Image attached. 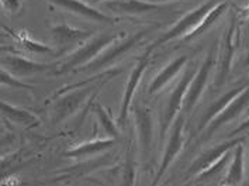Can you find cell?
<instances>
[{
	"mask_svg": "<svg viewBox=\"0 0 249 186\" xmlns=\"http://www.w3.org/2000/svg\"><path fill=\"white\" fill-rule=\"evenodd\" d=\"M48 1L58 6V7H61V9H64L66 12H71V13L85 17V19H89L93 21L106 23V24H114L117 21V19L102 13L100 10H97L92 4L86 3L85 0H48Z\"/></svg>",
	"mask_w": 249,
	"mask_h": 186,
	"instance_id": "obj_14",
	"label": "cell"
},
{
	"mask_svg": "<svg viewBox=\"0 0 249 186\" xmlns=\"http://www.w3.org/2000/svg\"><path fill=\"white\" fill-rule=\"evenodd\" d=\"M99 75L93 76L90 79L85 80V85L82 88V83H76L73 86H68L65 89H62L61 92H58V99L53 105V117L55 123H62L69 117H72L80 107L83 106L88 100V97L93 92H97L102 89V86L107 83L108 80H105L99 85H90V82L97 79Z\"/></svg>",
	"mask_w": 249,
	"mask_h": 186,
	"instance_id": "obj_1",
	"label": "cell"
},
{
	"mask_svg": "<svg viewBox=\"0 0 249 186\" xmlns=\"http://www.w3.org/2000/svg\"><path fill=\"white\" fill-rule=\"evenodd\" d=\"M248 130H249V116H248V119L245 120V121H242L236 129H234L230 135H231V137H238L239 134L245 133V131H248Z\"/></svg>",
	"mask_w": 249,
	"mask_h": 186,
	"instance_id": "obj_28",
	"label": "cell"
},
{
	"mask_svg": "<svg viewBox=\"0 0 249 186\" xmlns=\"http://www.w3.org/2000/svg\"><path fill=\"white\" fill-rule=\"evenodd\" d=\"M242 67L244 68H249V53L244 56V59H242Z\"/></svg>",
	"mask_w": 249,
	"mask_h": 186,
	"instance_id": "obj_29",
	"label": "cell"
},
{
	"mask_svg": "<svg viewBox=\"0 0 249 186\" xmlns=\"http://www.w3.org/2000/svg\"><path fill=\"white\" fill-rule=\"evenodd\" d=\"M86 3H90L92 6H94V4H97V3H102V1H107V0H85Z\"/></svg>",
	"mask_w": 249,
	"mask_h": 186,
	"instance_id": "obj_30",
	"label": "cell"
},
{
	"mask_svg": "<svg viewBox=\"0 0 249 186\" xmlns=\"http://www.w3.org/2000/svg\"><path fill=\"white\" fill-rule=\"evenodd\" d=\"M149 1H154V3H165V1H171V0H149Z\"/></svg>",
	"mask_w": 249,
	"mask_h": 186,
	"instance_id": "obj_31",
	"label": "cell"
},
{
	"mask_svg": "<svg viewBox=\"0 0 249 186\" xmlns=\"http://www.w3.org/2000/svg\"><path fill=\"white\" fill-rule=\"evenodd\" d=\"M1 69L9 71L16 78H24L31 76L34 74H41L45 71H55L53 64H45V62H37L23 55H4L1 58Z\"/></svg>",
	"mask_w": 249,
	"mask_h": 186,
	"instance_id": "obj_12",
	"label": "cell"
},
{
	"mask_svg": "<svg viewBox=\"0 0 249 186\" xmlns=\"http://www.w3.org/2000/svg\"><path fill=\"white\" fill-rule=\"evenodd\" d=\"M93 112H94V114L97 116L99 123L102 124V127H103L105 133L107 134V137H108V138H114V140H117L118 135H120L118 126L116 124V121L113 120V117L108 114V112H107L102 105H99V103H96V105H94V107H93Z\"/></svg>",
	"mask_w": 249,
	"mask_h": 186,
	"instance_id": "obj_24",
	"label": "cell"
},
{
	"mask_svg": "<svg viewBox=\"0 0 249 186\" xmlns=\"http://www.w3.org/2000/svg\"><path fill=\"white\" fill-rule=\"evenodd\" d=\"M1 86H10V88H16V89H24V91H33L34 86L28 85L26 82H21L20 78H16L12 75L9 71L1 69Z\"/></svg>",
	"mask_w": 249,
	"mask_h": 186,
	"instance_id": "obj_25",
	"label": "cell"
},
{
	"mask_svg": "<svg viewBox=\"0 0 249 186\" xmlns=\"http://www.w3.org/2000/svg\"><path fill=\"white\" fill-rule=\"evenodd\" d=\"M184 186H190V184H187V185H184Z\"/></svg>",
	"mask_w": 249,
	"mask_h": 186,
	"instance_id": "obj_35",
	"label": "cell"
},
{
	"mask_svg": "<svg viewBox=\"0 0 249 186\" xmlns=\"http://www.w3.org/2000/svg\"><path fill=\"white\" fill-rule=\"evenodd\" d=\"M239 21L236 16L231 17V21L227 27L224 33L223 42H221V51H220V58H218V65H217V75H215V88H221L225 80L228 79V75L231 72L232 62L235 58L236 48L239 47Z\"/></svg>",
	"mask_w": 249,
	"mask_h": 186,
	"instance_id": "obj_5",
	"label": "cell"
},
{
	"mask_svg": "<svg viewBox=\"0 0 249 186\" xmlns=\"http://www.w3.org/2000/svg\"><path fill=\"white\" fill-rule=\"evenodd\" d=\"M132 116L135 121L137 129V138L138 146L141 148L142 154L148 155L152 147L154 140V119L149 109H146L142 105H135L132 109Z\"/></svg>",
	"mask_w": 249,
	"mask_h": 186,
	"instance_id": "obj_13",
	"label": "cell"
},
{
	"mask_svg": "<svg viewBox=\"0 0 249 186\" xmlns=\"http://www.w3.org/2000/svg\"><path fill=\"white\" fill-rule=\"evenodd\" d=\"M157 28V26L152 27H145L142 30H140L138 33H135L134 36L125 38V40L120 41V42H114L111 44L107 50H105L103 53L100 54L94 61H92L90 64L82 67L79 71L80 72H100L106 68H108L110 65H113L117 59H120L124 54H127L130 50H132L140 41H142L148 36L151 34L154 30Z\"/></svg>",
	"mask_w": 249,
	"mask_h": 186,
	"instance_id": "obj_4",
	"label": "cell"
},
{
	"mask_svg": "<svg viewBox=\"0 0 249 186\" xmlns=\"http://www.w3.org/2000/svg\"><path fill=\"white\" fill-rule=\"evenodd\" d=\"M1 116L4 119L26 126V127H34L36 124H38V120L33 113H30L26 109L13 106L12 103L3 102V100H1Z\"/></svg>",
	"mask_w": 249,
	"mask_h": 186,
	"instance_id": "obj_21",
	"label": "cell"
},
{
	"mask_svg": "<svg viewBox=\"0 0 249 186\" xmlns=\"http://www.w3.org/2000/svg\"><path fill=\"white\" fill-rule=\"evenodd\" d=\"M51 36L53 40L56 41V44H59V45H69V44L72 45L76 42L88 41V38L92 36V33L69 26L66 23H61V24H56L51 28Z\"/></svg>",
	"mask_w": 249,
	"mask_h": 186,
	"instance_id": "obj_18",
	"label": "cell"
},
{
	"mask_svg": "<svg viewBox=\"0 0 249 186\" xmlns=\"http://www.w3.org/2000/svg\"><path fill=\"white\" fill-rule=\"evenodd\" d=\"M248 86H249V79L244 80L241 85H238V86H235L234 89H231V91H228L227 93L221 94V96H220L217 100H214L210 106L204 110V113H203L201 119H200V121H198L197 133H201V131H204V130H206V127L210 124L211 121L215 119V117H217V116H218V114L223 112L224 109L228 106V105H230V103H231V102L235 99L239 93L244 92V91H245Z\"/></svg>",
	"mask_w": 249,
	"mask_h": 186,
	"instance_id": "obj_15",
	"label": "cell"
},
{
	"mask_svg": "<svg viewBox=\"0 0 249 186\" xmlns=\"http://www.w3.org/2000/svg\"><path fill=\"white\" fill-rule=\"evenodd\" d=\"M215 59H217V56H215V47H213L209 51V54H207V56L204 58L203 64L197 69L196 75H195V78H193L190 86H189V91H187L186 99H184L183 109H182V112H183L184 114L190 113L197 103H198V100L201 99L203 93H204L206 88H207V83L210 80L211 72H213L214 67L217 65Z\"/></svg>",
	"mask_w": 249,
	"mask_h": 186,
	"instance_id": "obj_8",
	"label": "cell"
},
{
	"mask_svg": "<svg viewBox=\"0 0 249 186\" xmlns=\"http://www.w3.org/2000/svg\"><path fill=\"white\" fill-rule=\"evenodd\" d=\"M1 9L9 14H17L23 10V0H1Z\"/></svg>",
	"mask_w": 249,
	"mask_h": 186,
	"instance_id": "obj_27",
	"label": "cell"
},
{
	"mask_svg": "<svg viewBox=\"0 0 249 186\" xmlns=\"http://www.w3.org/2000/svg\"><path fill=\"white\" fill-rule=\"evenodd\" d=\"M149 62H151V55L144 54L140 58V61L137 62V65L132 68L131 74H130L128 80H127V85H125V89H124L123 99H121L120 114H118V127H123L124 123L127 121L128 110H130V106H131L134 94H135L138 86H140V83H141V80L144 78L145 71L149 67Z\"/></svg>",
	"mask_w": 249,
	"mask_h": 186,
	"instance_id": "obj_9",
	"label": "cell"
},
{
	"mask_svg": "<svg viewBox=\"0 0 249 186\" xmlns=\"http://www.w3.org/2000/svg\"><path fill=\"white\" fill-rule=\"evenodd\" d=\"M227 9H228V3H227V1H220L215 7L211 9L210 13L204 17V20L200 23V26L197 27L193 33H190L187 37H184L183 40H182V42H190V41L196 40L198 37H201L204 33H207L211 27H213V24H214L215 21H218V19L227 12Z\"/></svg>",
	"mask_w": 249,
	"mask_h": 186,
	"instance_id": "obj_22",
	"label": "cell"
},
{
	"mask_svg": "<svg viewBox=\"0 0 249 186\" xmlns=\"http://www.w3.org/2000/svg\"><path fill=\"white\" fill-rule=\"evenodd\" d=\"M106 7L116 14H132L141 16L145 13H152L159 10L162 6L149 0H107Z\"/></svg>",
	"mask_w": 249,
	"mask_h": 186,
	"instance_id": "obj_16",
	"label": "cell"
},
{
	"mask_svg": "<svg viewBox=\"0 0 249 186\" xmlns=\"http://www.w3.org/2000/svg\"><path fill=\"white\" fill-rule=\"evenodd\" d=\"M223 186H234V185H228V184H224Z\"/></svg>",
	"mask_w": 249,
	"mask_h": 186,
	"instance_id": "obj_34",
	"label": "cell"
},
{
	"mask_svg": "<svg viewBox=\"0 0 249 186\" xmlns=\"http://www.w3.org/2000/svg\"><path fill=\"white\" fill-rule=\"evenodd\" d=\"M245 171H247V165H245V148H244L242 143H241L232 151L231 165H230V169H228V172L225 175L224 184L234 186L242 185L244 176H245Z\"/></svg>",
	"mask_w": 249,
	"mask_h": 186,
	"instance_id": "obj_20",
	"label": "cell"
},
{
	"mask_svg": "<svg viewBox=\"0 0 249 186\" xmlns=\"http://www.w3.org/2000/svg\"><path fill=\"white\" fill-rule=\"evenodd\" d=\"M244 141H245L244 137H232V138H228L227 141H223V143H220L217 146L206 149L204 152H201L196 160L193 161V164L190 165L187 172L190 175H196L197 176L198 173L206 171L207 168H210L211 165L218 162L225 154L231 152V149H234L238 144H241Z\"/></svg>",
	"mask_w": 249,
	"mask_h": 186,
	"instance_id": "obj_10",
	"label": "cell"
},
{
	"mask_svg": "<svg viewBox=\"0 0 249 186\" xmlns=\"http://www.w3.org/2000/svg\"><path fill=\"white\" fill-rule=\"evenodd\" d=\"M217 4H218V0H207L206 3L200 4L198 7L193 9L192 12L184 14L179 21H176V23L173 24V27H172L171 30H168V31H166L165 34H162L158 40L154 41V42L146 48L145 54H146V55H151L155 50L160 48L162 45L168 44L169 41L175 40V38H178V37H183V38L184 37H187L190 33H193L197 27L200 26V23L204 20V17L210 13L211 9L215 7Z\"/></svg>",
	"mask_w": 249,
	"mask_h": 186,
	"instance_id": "obj_3",
	"label": "cell"
},
{
	"mask_svg": "<svg viewBox=\"0 0 249 186\" xmlns=\"http://www.w3.org/2000/svg\"><path fill=\"white\" fill-rule=\"evenodd\" d=\"M113 146H116V140L107 137V138H103V140H93V141L83 143L80 146L66 151L65 155L69 157V158H73V160H82V158L93 157L96 154H100L103 151H107Z\"/></svg>",
	"mask_w": 249,
	"mask_h": 186,
	"instance_id": "obj_19",
	"label": "cell"
},
{
	"mask_svg": "<svg viewBox=\"0 0 249 186\" xmlns=\"http://www.w3.org/2000/svg\"><path fill=\"white\" fill-rule=\"evenodd\" d=\"M249 107V86L242 93H239L235 99L228 105V106L224 109L223 112L215 117V119L211 121L210 124L206 127L204 134H203V138L204 140H209L213 134L215 133L217 130H220L223 126L231 123L232 120H235L236 117H239Z\"/></svg>",
	"mask_w": 249,
	"mask_h": 186,
	"instance_id": "obj_11",
	"label": "cell"
},
{
	"mask_svg": "<svg viewBox=\"0 0 249 186\" xmlns=\"http://www.w3.org/2000/svg\"><path fill=\"white\" fill-rule=\"evenodd\" d=\"M3 30L4 31H7L10 36H13V38L17 41V44L23 48V50H26V51H30V53H34V54H53V47H50V45H47V44H44V42H39L37 40H33L28 34H27L26 31H20V33H16V31H12V30H9L7 27L3 26Z\"/></svg>",
	"mask_w": 249,
	"mask_h": 186,
	"instance_id": "obj_23",
	"label": "cell"
},
{
	"mask_svg": "<svg viewBox=\"0 0 249 186\" xmlns=\"http://www.w3.org/2000/svg\"><path fill=\"white\" fill-rule=\"evenodd\" d=\"M242 186H249V182H245V184H242Z\"/></svg>",
	"mask_w": 249,
	"mask_h": 186,
	"instance_id": "obj_33",
	"label": "cell"
},
{
	"mask_svg": "<svg viewBox=\"0 0 249 186\" xmlns=\"http://www.w3.org/2000/svg\"><path fill=\"white\" fill-rule=\"evenodd\" d=\"M195 75L196 74H195V67L193 65H189V67L184 68L182 78L179 79V82L175 86V89L169 94V97L166 100L165 112H163V120H162V129H160V135L162 137L166 135L172 123L180 114V112L183 109L186 94H187V91H189V86H190L192 80L195 78Z\"/></svg>",
	"mask_w": 249,
	"mask_h": 186,
	"instance_id": "obj_7",
	"label": "cell"
},
{
	"mask_svg": "<svg viewBox=\"0 0 249 186\" xmlns=\"http://www.w3.org/2000/svg\"><path fill=\"white\" fill-rule=\"evenodd\" d=\"M187 62H189V56L187 55H180V56L172 59L171 62L162 68L160 72L152 79L151 85L148 86V93L149 94H155V93L160 92L166 85H169L172 80L175 79L183 71L186 65H187Z\"/></svg>",
	"mask_w": 249,
	"mask_h": 186,
	"instance_id": "obj_17",
	"label": "cell"
},
{
	"mask_svg": "<svg viewBox=\"0 0 249 186\" xmlns=\"http://www.w3.org/2000/svg\"><path fill=\"white\" fill-rule=\"evenodd\" d=\"M184 119H186V114L183 112H180V114L172 123L171 133H169V138H168L166 146H165L160 165H159L157 173H155V178L152 179L149 186H158L162 176L166 173V171L171 168L172 164L178 158V155L182 152L184 141H186V138H184Z\"/></svg>",
	"mask_w": 249,
	"mask_h": 186,
	"instance_id": "obj_6",
	"label": "cell"
},
{
	"mask_svg": "<svg viewBox=\"0 0 249 186\" xmlns=\"http://www.w3.org/2000/svg\"><path fill=\"white\" fill-rule=\"evenodd\" d=\"M245 165H247V173L249 175V152H248V160L245 161Z\"/></svg>",
	"mask_w": 249,
	"mask_h": 186,
	"instance_id": "obj_32",
	"label": "cell"
},
{
	"mask_svg": "<svg viewBox=\"0 0 249 186\" xmlns=\"http://www.w3.org/2000/svg\"><path fill=\"white\" fill-rule=\"evenodd\" d=\"M121 33H105L92 37L90 40L85 41L78 50H75L65 59V62L53 71V75H64L69 74L71 71L80 69L82 67L90 64L94 61L105 50H107L111 44L118 40Z\"/></svg>",
	"mask_w": 249,
	"mask_h": 186,
	"instance_id": "obj_2",
	"label": "cell"
},
{
	"mask_svg": "<svg viewBox=\"0 0 249 186\" xmlns=\"http://www.w3.org/2000/svg\"><path fill=\"white\" fill-rule=\"evenodd\" d=\"M231 158V154L228 152V154H225L221 160L218 161V162H215L214 165H211L210 168H207L206 171H203L201 173H198L197 175V179H200V181H203V179H210L213 176H215L217 173H220L223 171L224 168L227 167V164H228V161Z\"/></svg>",
	"mask_w": 249,
	"mask_h": 186,
	"instance_id": "obj_26",
	"label": "cell"
}]
</instances>
